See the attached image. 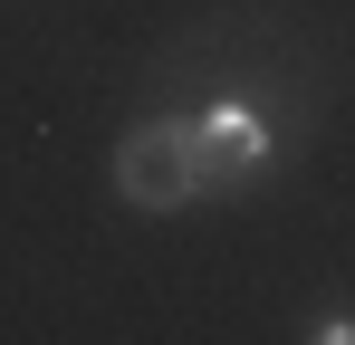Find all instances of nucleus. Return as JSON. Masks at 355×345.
<instances>
[{"mask_svg": "<svg viewBox=\"0 0 355 345\" xmlns=\"http://www.w3.org/2000/svg\"><path fill=\"white\" fill-rule=\"evenodd\" d=\"M307 336H317V345H355V307H317Z\"/></svg>", "mask_w": 355, "mask_h": 345, "instance_id": "7ed1b4c3", "label": "nucleus"}, {"mask_svg": "<svg viewBox=\"0 0 355 345\" xmlns=\"http://www.w3.org/2000/svg\"><path fill=\"white\" fill-rule=\"evenodd\" d=\"M116 202H125V211H154V221L202 202L192 115H144V125H125V144H116Z\"/></svg>", "mask_w": 355, "mask_h": 345, "instance_id": "f257e3e1", "label": "nucleus"}, {"mask_svg": "<svg viewBox=\"0 0 355 345\" xmlns=\"http://www.w3.org/2000/svg\"><path fill=\"white\" fill-rule=\"evenodd\" d=\"M269 115L250 106V96H211V106L192 115V172H202V192L221 202V192H250V172L269 163Z\"/></svg>", "mask_w": 355, "mask_h": 345, "instance_id": "f03ea898", "label": "nucleus"}]
</instances>
